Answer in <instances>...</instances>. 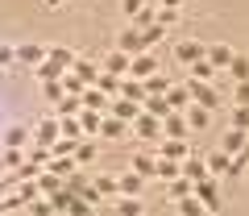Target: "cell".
I'll list each match as a JSON object with an SVG mask.
<instances>
[{
    "instance_id": "6da1fadb",
    "label": "cell",
    "mask_w": 249,
    "mask_h": 216,
    "mask_svg": "<svg viewBox=\"0 0 249 216\" xmlns=\"http://www.w3.org/2000/svg\"><path fill=\"white\" fill-rule=\"evenodd\" d=\"M50 204L62 208V212H71V216H96V212L88 208V199H83V196H71V191H54Z\"/></svg>"
},
{
    "instance_id": "7a4b0ae2",
    "label": "cell",
    "mask_w": 249,
    "mask_h": 216,
    "mask_svg": "<svg viewBox=\"0 0 249 216\" xmlns=\"http://www.w3.org/2000/svg\"><path fill=\"white\" fill-rule=\"evenodd\" d=\"M116 46H121V54H129V58H137V54L150 50V46H145V37L137 34V29H124V34L116 37Z\"/></svg>"
},
{
    "instance_id": "3957f363",
    "label": "cell",
    "mask_w": 249,
    "mask_h": 216,
    "mask_svg": "<svg viewBox=\"0 0 249 216\" xmlns=\"http://www.w3.org/2000/svg\"><path fill=\"white\" fill-rule=\"evenodd\" d=\"M187 96L196 100L199 108H220V96H216L208 83H199V79H191V88H187Z\"/></svg>"
},
{
    "instance_id": "277c9868",
    "label": "cell",
    "mask_w": 249,
    "mask_h": 216,
    "mask_svg": "<svg viewBox=\"0 0 249 216\" xmlns=\"http://www.w3.org/2000/svg\"><path fill=\"white\" fill-rule=\"evenodd\" d=\"M196 199L208 208V212H216V208H220V196H216V183H212V179H199V183H196Z\"/></svg>"
},
{
    "instance_id": "5b68a950",
    "label": "cell",
    "mask_w": 249,
    "mask_h": 216,
    "mask_svg": "<svg viewBox=\"0 0 249 216\" xmlns=\"http://www.w3.org/2000/svg\"><path fill=\"white\" fill-rule=\"evenodd\" d=\"M108 112H112L116 121H137V117H142V104H137V100H112Z\"/></svg>"
},
{
    "instance_id": "8992f818",
    "label": "cell",
    "mask_w": 249,
    "mask_h": 216,
    "mask_svg": "<svg viewBox=\"0 0 249 216\" xmlns=\"http://www.w3.org/2000/svg\"><path fill=\"white\" fill-rule=\"evenodd\" d=\"M79 104L88 108V112H100V117H104V112H108V104H112V100H108L104 91H79Z\"/></svg>"
},
{
    "instance_id": "52a82bcc",
    "label": "cell",
    "mask_w": 249,
    "mask_h": 216,
    "mask_svg": "<svg viewBox=\"0 0 249 216\" xmlns=\"http://www.w3.org/2000/svg\"><path fill=\"white\" fill-rule=\"evenodd\" d=\"M162 133H170L175 142H183L187 137V121L178 117V112H166V117H162Z\"/></svg>"
},
{
    "instance_id": "ba28073f",
    "label": "cell",
    "mask_w": 249,
    "mask_h": 216,
    "mask_svg": "<svg viewBox=\"0 0 249 216\" xmlns=\"http://www.w3.org/2000/svg\"><path fill=\"white\" fill-rule=\"evenodd\" d=\"M133 133H142V137H158V133H162V121L150 117V112H142V117L133 121Z\"/></svg>"
},
{
    "instance_id": "9c48e42d",
    "label": "cell",
    "mask_w": 249,
    "mask_h": 216,
    "mask_svg": "<svg viewBox=\"0 0 249 216\" xmlns=\"http://www.w3.org/2000/svg\"><path fill=\"white\" fill-rule=\"evenodd\" d=\"M187 154H196V145H191V142H162V158L178 162V158H187Z\"/></svg>"
},
{
    "instance_id": "30bf717a",
    "label": "cell",
    "mask_w": 249,
    "mask_h": 216,
    "mask_svg": "<svg viewBox=\"0 0 249 216\" xmlns=\"http://www.w3.org/2000/svg\"><path fill=\"white\" fill-rule=\"evenodd\" d=\"M204 54H208L204 42H178V58H183V63H199Z\"/></svg>"
},
{
    "instance_id": "8fae6325",
    "label": "cell",
    "mask_w": 249,
    "mask_h": 216,
    "mask_svg": "<svg viewBox=\"0 0 249 216\" xmlns=\"http://www.w3.org/2000/svg\"><path fill=\"white\" fill-rule=\"evenodd\" d=\"M154 58L150 54H137V58H129V75H137V79H145V75H154Z\"/></svg>"
},
{
    "instance_id": "7c38bea8",
    "label": "cell",
    "mask_w": 249,
    "mask_h": 216,
    "mask_svg": "<svg viewBox=\"0 0 249 216\" xmlns=\"http://www.w3.org/2000/svg\"><path fill=\"white\" fill-rule=\"evenodd\" d=\"M142 88H145V96H166V91H170V79H166V75H145Z\"/></svg>"
},
{
    "instance_id": "4fadbf2b",
    "label": "cell",
    "mask_w": 249,
    "mask_h": 216,
    "mask_svg": "<svg viewBox=\"0 0 249 216\" xmlns=\"http://www.w3.org/2000/svg\"><path fill=\"white\" fill-rule=\"evenodd\" d=\"M229 75H232V83H249V58H245V54H232Z\"/></svg>"
},
{
    "instance_id": "5bb4252c",
    "label": "cell",
    "mask_w": 249,
    "mask_h": 216,
    "mask_svg": "<svg viewBox=\"0 0 249 216\" xmlns=\"http://www.w3.org/2000/svg\"><path fill=\"white\" fill-rule=\"evenodd\" d=\"M204 58L216 67V71H220V67H229V63H232V50H229V46H208V54H204Z\"/></svg>"
},
{
    "instance_id": "9a60e30c",
    "label": "cell",
    "mask_w": 249,
    "mask_h": 216,
    "mask_svg": "<svg viewBox=\"0 0 249 216\" xmlns=\"http://www.w3.org/2000/svg\"><path fill=\"white\" fill-rule=\"evenodd\" d=\"M142 112H150V117H166V112H170V108H166V96H145L142 100Z\"/></svg>"
},
{
    "instance_id": "2e32d148",
    "label": "cell",
    "mask_w": 249,
    "mask_h": 216,
    "mask_svg": "<svg viewBox=\"0 0 249 216\" xmlns=\"http://www.w3.org/2000/svg\"><path fill=\"white\" fill-rule=\"evenodd\" d=\"M178 171H183V179H191V183L208 179V166H204V158H191L187 166H178Z\"/></svg>"
},
{
    "instance_id": "e0dca14e",
    "label": "cell",
    "mask_w": 249,
    "mask_h": 216,
    "mask_svg": "<svg viewBox=\"0 0 249 216\" xmlns=\"http://www.w3.org/2000/svg\"><path fill=\"white\" fill-rule=\"evenodd\" d=\"M142 175H121V179H116V191H121V196H137V191H142Z\"/></svg>"
},
{
    "instance_id": "ac0fdd59",
    "label": "cell",
    "mask_w": 249,
    "mask_h": 216,
    "mask_svg": "<svg viewBox=\"0 0 249 216\" xmlns=\"http://www.w3.org/2000/svg\"><path fill=\"white\" fill-rule=\"evenodd\" d=\"M245 142H249V137H245V129H229L220 145H224V154H237V150H241V145H245Z\"/></svg>"
},
{
    "instance_id": "d6986e66",
    "label": "cell",
    "mask_w": 249,
    "mask_h": 216,
    "mask_svg": "<svg viewBox=\"0 0 249 216\" xmlns=\"http://www.w3.org/2000/svg\"><path fill=\"white\" fill-rule=\"evenodd\" d=\"M62 75H67V67H58V63H42V67H37V79H42V83H58Z\"/></svg>"
},
{
    "instance_id": "ffe728a7",
    "label": "cell",
    "mask_w": 249,
    "mask_h": 216,
    "mask_svg": "<svg viewBox=\"0 0 249 216\" xmlns=\"http://www.w3.org/2000/svg\"><path fill=\"white\" fill-rule=\"evenodd\" d=\"M121 100H137V104H142L145 100V88L137 79H121Z\"/></svg>"
},
{
    "instance_id": "44dd1931",
    "label": "cell",
    "mask_w": 249,
    "mask_h": 216,
    "mask_svg": "<svg viewBox=\"0 0 249 216\" xmlns=\"http://www.w3.org/2000/svg\"><path fill=\"white\" fill-rule=\"evenodd\" d=\"M46 175H58V179H71V175H75V158H54V162H50V171H46Z\"/></svg>"
},
{
    "instance_id": "7402d4cb",
    "label": "cell",
    "mask_w": 249,
    "mask_h": 216,
    "mask_svg": "<svg viewBox=\"0 0 249 216\" xmlns=\"http://www.w3.org/2000/svg\"><path fill=\"white\" fill-rule=\"evenodd\" d=\"M58 121H42V125H37V142L42 145H50V142H58Z\"/></svg>"
},
{
    "instance_id": "603a6c76",
    "label": "cell",
    "mask_w": 249,
    "mask_h": 216,
    "mask_svg": "<svg viewBox=\"0 0 249 216\" xmlns=\"http://www.w3.org/2000/svg\"><path fill=\"white\" fill-rule=\"evenodd\" d=\"M191 79H199V83H208V79H216V67L208 63V58H199V63H191Z\"/></svg>"
},
{
    "instance_id": "cb8c5ba5",
    "label": "cell",
    "mask_w": 249,
    "mask_h": 216,
    "mask_svg": "<svg viewBox=\"0 0 249 216\" xmlns=\"http://www.w3.org/2000/svg\"><path fill=\"white\" fill-rule=\"evenodd\" d=\"M208 175H229V154H212V158H204Z\"/></svg>"
},
{
    "instance_id": "d4e9b609",
    "label": "cell",
    "mask_w": 249,
    "mask_h": 216,
    "mask_svg": "<svg viewBox=\"0 0 249 216\" xmlns=\"http://www.w3.org/2000/svg\"><path fill=\"white\" fill-rule=\"evenodd\" d=\"M100 133L104 137H124L129 133V121H100Z\"/></svg>"
},
{
    "instance_id": "484cf974",
    "label": "cell",
    "mask_w": 249,
    "mask_h": 216,
    "mask_svg": "<svg viewBox=\"0 0 249 216\" xmlns=\"http://www.w3.org/2000/svg\"><path fill=\"white\" fill-rule=\"evenodd\" d=\"M150 25H158V13L154 9H137L133 13V29H150Z\"/></svg>"
},
{
    "instance_id": "4316f807",
    "label": "cell",
    "mask_w": 249,
    "mask_h": 216,
    "mask_svg": "<svg viewBox=\"0 0 249 216\" xmlns=\"http://www.w3.org/2000/svg\"><path fill=\"white\" fill-rule=\"evenodd\" d=\"M100 121H104V117H100V112H83V117H79V129H83V137L100 133Z\"/></svg>"
},
{
    "instance_id": "83f0119b",
    "label": "cell",
    "mask_w": 249,
    "mask_h": 216,
    "mask_svg": "<svg viewBox=\"0 0 249 216\" xmlns=\"http://www.w3.org/2000/svg\"><path fill=\"white\" fill-rule=\"evenodd\" d=\"M187 100H191V96H187V88H170L166 91V108H170V112H175V108H187Z\"/></svg>"
},
{
    "instance_id": "f1b7e54d",
    "label": "cell",
    "mask_w": 249,
    "mask_h": 216,
    "mask_svg": "<svg viewBox=\"0 0 249 216\" xmlns=\"http://www.w3.org/2000/svg\"><path fill=\"white\" fill-rule=\"evenodd\" d=\"M17 58H21V63H42V58H46V50L29 42V46H21V50H17Z\"/></svg>"
},
{
    "instance_id": "f546056e",
    "label": "cell",
    "mask_w": 249,
    "mask_h": 216,
    "mask_svg": "<svg viewBox=\"0 0 249 216\" xmlns=\"http://www.w3.org/2000/svg\"><path fill=\"white\" fill-rule=\"evenodd\" d=\"M75 112H83L79 96H62V100H58V117H75Z\"/></svg>"
},
{
    "instance_id": "4dcf8cb0",
    "label": "cell",
    "mask_w": 249,
    "mask_h": 216,
    "mask_svg": "<svg viewBox=\"0 0 249 216\" xmlns=\"http://www.w3.org/2000/svg\"><path fill=\"white\" fill-rule=\"evenodd\" d=\"M154 175H162V179H178V162H170V158H158V166H154Z\"/></svg>"
},
{
    "instance_id": "1f68e13d",
    "label": "cell",
    "mask_w": 249,
    "mask_h": 216,
    "mask_svg": "<svg viewBox=\"0 0 249 216\" xmlns=\"http://www.w3.org/2000/svg\"><path fill=\"white\" fill-rule=\"evenodd\" d=\"M37 191L54 196V191H62V179H58V175H37Z\"/></svg>"
},
{
    "instance_id": "d6a6232c",
    "label": "cell",
    "mask_w": 249,
    "mask_h": 216,
    "mask_svg": "<svg viewBox=\"0 0 249 216\" xmlns=\"http://www.w3.org/2000/svg\"><path fill=\"white\" fill-rule=\"evenodd\" d=\"M58 83H62V91H67V96H79V91H83V88H88V83H83V79H79V75H62V79H58Z\"/></svg>"
},
{
    "instance_id": "836d02e7",
    "label": "cell",
    "mask_w": 249,
    "mask_h": 216,
    "mask_svg": "<svg viewBox=\"0 0 249 216\" xmlns=\"http://www.w3.org/2000/svg\"><path fill=\"white\" fill-rule=\"evenodd\" d=\"M100 91H108V96H121V75H100Z\"/></svg>"
},
{
    "instance_id": "e575fe53",
    "label": "cell",
    "mask_w": 249,
    "mask_h": 216,
    "mask_svg": "<svg viewBox=\"0 0 249 216\" xmlns=\"http://www.w3.org/2000/svg\"><path fill=\"white\" fill-rule=\"evenodd\" d=\"M58 133H62V137H75V142H79V137H83V129H79V121H75V117H62Z\"/></svg>"
},
{
    "instance_id": "d590c367",
    "label": "cell",
    "mask_w": 249,
    "mask_h": 216,
    "mask_svg": "<svg viewBox=\"0 0 249 216\" xmlns=\"http://www.w3.org/2000/svg\"><path fill=\"white\" fill-rule=\"evenodd\" d=\"M116 212H121V216H137V212H142L137 196H124V199H116Z\"/></svg>"
},
{
    "instance_id": "8d00e7d4",
    "label": "cell",
    "mask_w": 249,
    "mask_h": 216,
    "mask_svg": "<svg viewBox=\"0 0 249 216\" xmlns=\"http://www.w3.org/2000/svg\"><path fill=\"white\" fill-rule=\"evenodd\" d=\"M75 75H79L83 83H96V79H100V75H96V67H91V63H83V58H75Z\"/></svg>"
},
{
    "instance_id": "74e56055",
    "label": "cell",
    "mask_w": 249,
    "mask_h": 216,
    "mask_svg": "<svg viewBox=\"0 0 249 216\" xmlns=\"http://www.w3.org/2000/svg\"><path fill=\"white\" fill-rule=\"evenodd\" d=\"M108 71H112V75H124V71H129V54H121V50H116L112 58H108Z\"/></svg>"
},
{
    "instance_id": "f35d334b",
    "label": "cell",
    "mask_w": 249,
    "mask_h": 216,
    "mask_svg": "<svg viewBox=\"0 0 249 216\" xmlns=\"http://www.w3.org/2000/svg\"><path fill=\"white\" fill-rule=\"evenodd\" d=\"M187 125H191V129H204V125H208V108H199V104H196L191 112H187Z\"/></svg>"
},
{
    "instance_id": "ab89813d",
    "label": "cell",
    "mask_w": 249,
    "mask_h": 216,
    "mask_svg": "<svg viewBox=\"0 0 249 216\" xmlns=\"http://www.w3.org/2000/svg\"><path fill=\"white\" fill-rule=\"evenodd\" d=\"M170 191H175V196L183 199V196H191V191H196V183H191V179H183V175H178V179H170Z\"/></svg>"
},
{
    "instance_id": "60d3db41",
    "label": "cell",
    "mask_w": 249,
    "mask_h": 216,
    "mask_svg": "<svg viewBox=\"0 0 249 216\" xmlns=\"http://www.w3.org/2000/svg\"><path fill=\"white\" fill-rule=\"evenodd\" d=\"M154 166H158V162H154V158H145V154H137V158H133V171L142 175V179H145V175H154Z\"/></svg>"
},
{
    "instance_id": "b9f144b4",
    "label": "cell",
    "mask_w": 249,
    "mask_h": 216,
    "mask_svg": "<svg viewBox=\"0 0 249 216\" xmlns=\"http://www.w3.org/2000/svg\"><path fill=\"white\" fill-rule=\"evenodd\" d=\"M50 63H58V67H75V54L58 46V50H50Z\"/></svg>"
},
{
    "instance_id": "7bdbcfd3",
    "label": "cell",
    "mask_w": 249,
    "mask_h": 216,
    "mask_svg": "<svg viewBox=\"0 0 249 216\" xmlns=\"http://www.w3.org/2000/svg\"><path fill=\"white\" fill-rule=\"evenodd\" d=\"M96 191H100V196H116V179H112V175H100V179H96Z\"/></svg>"
},
{
    "instance_id": "ee69618b",
    "label": "cell",
    "mask_w": 249,
    "mask_h": 216,
    "mask_svg": "<svg viewBox=\"0 0 249 216\" xmlns=\"http://www.w3.org/2000/svg\"><path fill=\"white\" fill-rule=\"evenodd\" d=\"M178 208H183V216H199V212H204V204H199L196 196H183V204H178Z\"/></svg>"
},
{
    "instance_id": "f6af8a7d",
    "label": "cell",
    "mask_w": 249,
    "mask_h": 216,
    "mask_svg": "<svg viewBox=\"0 0 249 216\" xmlns=\"http://www.w3.org/2000/svg\"><path fill=\"white\" fill-rule=\"evenodd\" d=\"M91 154H96V145H91V142H79V145H75V154H71V158H75V162H88Z\"/></svg>"
},
{
    "instance_id": "bcb514c9",
    "label": "cell",
    "mask_w": 249,
    "mask_h": 216,
    "mask_svg": "<svg viewBox=\"0 0 249 216\" xmlns=\"http://www.w3.org/2000/svg\"><path fill=\"white\" fill-rule=\"evenodd\" d=\"M232 129H249V108H237L232 112Z\"/></svg>"
},
{
    "instance_id": "7dc6e473",
    "label": "cell",
    "mask_w": 249,
    "mask_h": 216,
    "mask_svg": "<svg viewBox=\"0 0 249 216\" xmlns=\"http://www.w3.org/2000/svg\"><path fill=\"white\" fill-rule=\"evenodd\" d=\"M29 212H34V216H50L54 204H50V199H34V208H29Z\"/></svg>"
},
{
    "instance_id": "c3c4849f",
    "label": "cell",
    "mask_w": 249,
    "mask_h": 216,
    "mask_svg": "<svg viewBox=\"0 0 249 216\" xmlns=\"http://www.w3.org/2000/svg\"><path fill=\"white\" fill-rule=\"evenodd\" d=\"M175 21H178V13H175V9H162V13H158V25H162V29L175 25Z\"/></svg>"
},
{
    "instance_id": "681fc988",
    "label": "cell",
    "mask_w": 249,
    "mask_h": 216,
    "mask_svg": "<svg viewBox=\"0 0 249 216\" xmlns=\"http://www.w3.org/2000/svg\"><path fill=\"white\" fill-rule=\"evenodd\" d=\"M46 96H50V100H54V104H58V100H62V96H67V91H62V83H46Z\"/></svg>"
},
{
    "instance_id": "f907efd6",
    "label": "cell",
    "mask_w": 249,
    "mask_h": 216,
    "mask_svg": "<svg viewBox=\"0 0 249 216\" xmlns=\"http://www.w3.org/2000/svg\"><path fill=\"white\" fill-rule=\"evenodd\" d=\"M237 100H241V108H249V83H237Z\"/></svg>"
},
{
    "instance_id": "816d5d0a",
    "label": "cell",
    "mask_w": 249,
    "mask_h": 216,
    "mask_svg": "<svg viewBox=\"0 0 249 216\" xmlns=\"http://www.w3.org/2000/svg\"><path fill=\"white\" fill-rule=\"evenodd\" d=\"M21 142H25V129H13V133H9V145H13V150H17Z\"/></svg>"
},
{
    "instance_id": "f5cc1de1",
    "label": "cell",
    "mask_w": 249,
    "mask_h": 216,
    "mask_svg": "<svg viewBox=\"0 0 249 216\" xmlns=\"http://www.w3.org/2000/svg\"><path fill=\"white\" fill-rule=\"evenodd\" d=\"M121 9H124V13H129V17H133V13H137V9H142V0H121Z\"/></svg>"
},
{
    "instance_id": "db71d44e",
    "label": "cell",
    "mask_w": 249,
    "mask_h": 216,
    "mask_svg": "<svg viewBox=\"0 0 249 216\" xmlns=\"http://www.w3.org/2000/svg\"><path fill=\"white\" fill-rule=\"evenodd\" d=\"M4 63H13V50H9V46H0V67H4Z\"/></svg>"
},
{
    "instance_id": "11a10c76",
    "label": "cell",
    "mask_w": 249,
    "mask_h": 216,
    "mask_svg": "<svg viewBox=\"0 0 249 216\" xmlns=\"http://www.w3.org/2000/svg\"><path fill=\"white\" fill-rule=\"evenodd\" d=\"M178 4H183V0H162V9H178Z\"/></svg>"
},
{
    "instance_id": "9f6ffc18",
    "label": "cell",
    "mask_w": 249,
    "mask_h": 216,
    "mask_svg": "<svg viewBox=\"0 0 249 216\" xmlns=\"http://www.w3.org/2000/svg\"><path fill=\"white\" fill-rule=\"evenodd\" d=\"M46 4H50V9H54V4H58V0H46Z\"/></svg>"
}]
</instances>
